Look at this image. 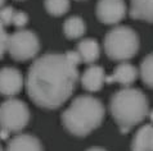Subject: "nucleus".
Wrapping results in <instances>:
<instances>
[{
  "label": "nucleus",
  "mask_w": 153,
  "mask_h": 151,
  "mask_svg": "<svg viewBox=\"0 0 153 151\" xmlns=\"http://www.w3.org/2000/svg\"><path fill=\"white\" fill-rule=\"evenodd\" d=\"M45 9L49 14L61 17L66 14L70 9V0H45Z\"/></svg>",
  "instance_id": "17"
},
{
  "label": "nucleus",
  "mask_w": 153,
  "mask_h": 151,
  "mask_svg": "<svg viewBox=\"0 0 153 151\" xmlns=\"http://www.w3.org/2000/svg\"><path fill=\"white\" fill-rule=\"evenodd\" d=\"M109 110L121 132L126 133L147 118L149 105L144 92L126 87L113 94L109 101Z\"/></svg>",
  "instance_id": "3"
},
{
  "label": "nucleus",
  "mask_w": 153,
  "mask_h": 151,
  "mask_svg": "<svg viewBox=\"0 0 153 151\" xmlns=\"http://www.w3.org/2000/svg\"><path fill=\"white\" fill-rule=\"evenodd\" d=\"M131 151H153V124L138 129L131 142Z\"/></svg>",
  "instance_id": "13"
},
{
  "label": "nucleus",
  "mask_w": 153,
  "mask_h": 151,
  "mask_svg": "<svg viewBox=\"0 0 153 151\" xmlns=\"http://www.w3.org/2000/svg\"><path fill=\"white\" fill-rule=\"evenodd\" d=\"M14 9L13 7H3L0 8V23L4 27L10 26L13 23V17H14Z\"/></svg>",
  "instance_id": "18"
},
{
  "label": "nucleus",
  "mask_w": 153,
  "mask_h": 151,
  "mask_svg": "<svg viewBox=\"0 0 153 151\" xmlns=\"http://www.w3.org/2000/svg\"><path fill=\"white\" fill-rule=\"evenodd\" d=\"M86 151H107V150L103 149V147H90V149H88Z\"/></svg>",
  "instance_id": "21"
},
{
  "label": "nucleus",
  "mask_w": 153,
  "mask_h": 151,
  "mask_svg": "<svg viewBox=\"0 0 153 151\" xmlns=\"http://www.w3.org/2000/svg\"><path fill=\"white\" fill-rule=\"evenodd\" d=\"M79 79L77 65L66 54L49 53L33 60L27 73L26 89L37 106L57 109L74 94Z\"/></svg>",
  "instance_id": "1"
},
{
  "label": "nucleus",
  "mask_w": 153,
  "mask_h": 151,
  "mask_svg": "<svg viewBox=\"0 0 153 151\" xmlns=\"http://www.w3.org/2000/svg\"><path fill=\"white\" fill-rule=\"evenodd\" d=\"M4 4H5V0H0V8H3Z\"/></svg>",
  "instance_id": "22"
},
{
  "label": "nucleus",
  "mask_w": 153,
  "mask_h": 151,
  "mask_svg": "<svg viewBox=\"0 0 153 151\" xmlns=\"http://www.w3.org/2000/svg\"><path fill=\"white\" fill-rule=\"evenodd\" d=\"M30 110L22 100L9 99L0 105V129L7 133H17L28 124Z\"/></svg>",
  "instance_id": "5"
},
{
  "label": "nucleus",
  "mask_w": 153,
  "mask_h": 151,
  "mask_svg": "<svg viewBox=\"0 0 153 151\" xmlns=\"http://www.w3.org/2000/svg\"><path fill=\"white\" fill-rule=\"evenodd\" d=\"M140 77L148 87L153 89V54H149L143 59L139 69Z\"/></svg>",
  "instance_id": "16"
},
{
  "label": "nucleus",
  "mask_w": 153,
  "mask_h": 151,
  "mask_svg": "<svg viewBox=\"0 0 153 151\" xmlns=\"http://www.w3.org/2000/svg\"><path fill=\"white\" fill-rule=\"evenodd\" d=\"M130 15L153 23V0H130Z\"/></svg>",
  "instance_id": "14"
},
{
  "label": "nucleus",
  "mask_w": 153,
  "mask_h": 151,
  "mask_svg": "<svg viewBox=\"0 0 153 151\" xmlns=\"http://www.w3.org/2000/svg\"><path fill=\"white\" fill-rule=\"evenodd\" d=\"M7 50L14 60H30L35 58L40 50L39 37L30 30H18L8 37Z\"/></svg>",
  "instance_id": "6"
},
{
  "label": "nucleus",
  "mask_w": 153,
  "mask_h": 151,
  "mask_svg": "<svg viewBox=\"0 0 153 151\" xmlns=\"http://www.w3.org/2000/svg\"><path fill=\"white\" fill-rule=\"evenodd\" d=\"M7 151H44L41 142L31 135H18L8 142Z\"/></svg>",
  "instance_id": "11"
},
{
  "label": "nucleus",
  "mask_w": 153,
  "mask_h": 151,
  "mask_svg": "<svg viewBox=\"0 0 153 151\" xmlns=\"http://www.w3.org/2000/svg\"><path fill=\"white\" fill-rule=\"evenodd\" d=\"M85 22L82 21L81 17L79 15H72L70 18H67L63 24V32L68 39L74 40V39H80L84 36L85 33Z\"/></svg>",
  "instance_id": "15"
},
{
  "label": "nucleus",
  "mask_w": 153,
  "mask_h": 151,
  "mask_svg": "<svg viewBox=\"0 0 153 151\" xmlns=\"http://www.w3.org/2000/svg\"><path fill=\"white\" fill-rule=\"evenodd\" d=\"M95 13L98 19L104 24H116L126 15L124 0H98Z\"/></svg>",
  "instance_id": "7"
},
{
  "label": "nucleus",
  "mask_w": 153,
  "mask_h": 151,
  "mask_svg": "<svg viewBox=\"0 0 153 151\" xmlns=\"http://www.w3.org/2000/svg\"><path fill=\"white\" fill-rule=\"evenodd\" d=\"M104 50L112 60H129L139 50L138 33L127 26L114 27L104 37Z\"/></svg>",
  "instance_id": "4"
},
{
  "label": "nucleus",
  "mask_w": 153,
  "mask_h": 151,
  "mask_svg": "<svg viewBox=\"0 0 153 151\" xmlns=\"http://www.w3.org/2000/svg\"><path fill=\"white\" fill-rule=\"evenodd\" d=\"M148 115H149V118H151V120L153 122V110H152V111H151V113H149V114H148Z\"/></svg>",
  "instance_id": "23"
},
{
  "label": "nucleus",
  "mask_w": 153,
  "mask_h": 151,
  "mask_svg": "<svg viewBox=\"0 0 153 151\" xmlns=\"http://www.w3.org/2000/svg\"><path fill=\"white\" fill-rule=\"evenodd\" d=\"M76 51H77L81 63H88V64H93L94 62L98 60L100 54L99 44L95 39H84L76 46Z\"/></svg>",
  "instance_id": "12"
},
{
  "label": "nucleus",
  "mask_w": 153,
  "mask_h": 151,
  "mask_svg": "<svg viewBox=\"0 0 153 151\" xmlns=\"http://www.w3.org/2000/svg\"><path fill=\"white\" fill-rule=\"evenodd\" d=\"M104 115L105 109L100 100L89 95H81L62 113V123L70 133L84 137L99 127Z\"/></svg>",
  "instance_id": "2"
},
{
  "label": "nucleus",
  "mask_w": 153,
  "mask_h": 151,
  "mask_svg": "<svg viewBox=\"0 0 153 151\" xmlns=\"http://www.w3.org/2000/svg\"><path fill=\"white\" fill-rule=\"evenodd\" d=\"M0 151H3V147H1V146H0Z\"/></svg>",
  "instance_id": "24"
},
{
  "label": "nucleus",
  "mask_w": 153,
  "mask_h": 151,
  "mask_svg": "<svg viewBox=\"0 0 153 151\" xmlns=\"http://www.w3.org/2000/svg\"><path fill=\"white\" fill-rule=\"evenodd\" d=\"M23 87V76L13 67H4L0 69V95L14 96Z\"/></svg>",
  "instance_id": "8"
},
{
  "label": "nucleus",
  "mask_w": 153,
  "mask_h": 151,
  "mask_svg": "<svg viewBox=\"0 0 153 151\" xmlns=\"http://www.w3.org/2000/svg\"><path fill=\"white\" fill-rule=\"evenodd\" d=\"M8 33L5 31V27L0 23V59L3 58V55L5 54L8 49Z\"/></svg>",
  "instance_id": "20"
},
{
  "label": "nucleus",
  "mask_w": 153,
  "mask_h": 151,
  "mask_svg": "<svg viewBox=\"0 0 153 151\" xmlns=\"http://www.w3.org/2000/svg\"><path fill=\"white\" fill-rule=\"evenodd\" d=\"M138 69L133 64L126 62H122L114 68L113 73L108 77H105V82L108 83H120L122 86H130L131 83L135 82L138 78Z\"/></svg>",
  "instance_id": "9"
},
{
  "label": "nucleus",
  "mask_w": 153,
  "mask_h": 151,
  "mask_svg": "<svg viewBox=\"0 0 153 151\" xmlns=\"http://www.w3.org/2000/svg\"><path fill=\"white\" fill-rule=\"evenodd\" d=\"M105 82V72L100 65H90L81 77V83L85 90L90 92H97L102 90Z\"/></svg>",
  "instance_id": "10"
},
{
  "label": "nucleus",
  "mask_w": 153,
  "mask_h": 151,
  "mask_svg": "<svg viewBox=\"0 0 153 151\" xmlns=\"http://www.w3.org/2000/svg\"><path fill=\"white\" fill-rule=\"evenodd\" d=\"M27 22H28V15L25 13V12H18V10L14 12L13 23L12 24H14V26L18 27V28H22V27L26 26Z\"/></svg>",
  "instance_id": "19"
}]
</instances>
